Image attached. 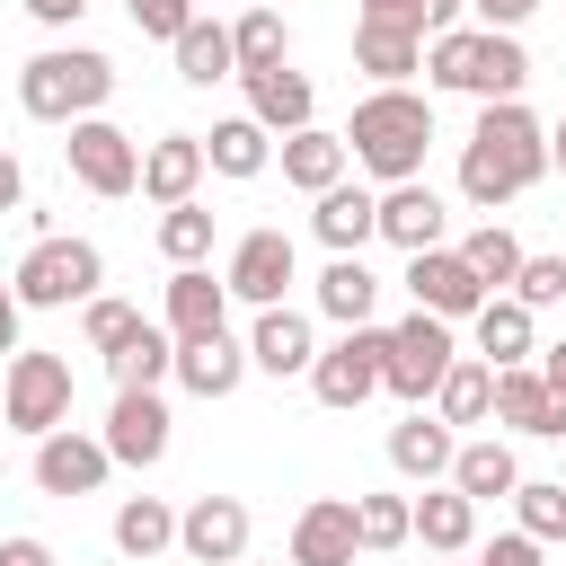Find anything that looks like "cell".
I'll return each mask as SVG.
<instances>
[{
  "instance_id": "obj_1",
  "label": "cell",
  "mask_w": 566,
  "mask_h": 566,
  "mask_svg": "<svg viewBox=\"0 0 566 566\" xmlns=\"http://www.w3.org/2000/svg\"><path fill=\"white\" fill-rule=\"evenodd\" d=\"M539 177H548V133H539V115H531L522 97H504V106H478V124H469V150H460V195H469L478 212H495V203L531 195Z\"/></svg>"
},
{
  "instance_id": "obj_2",
  "label": "cell",
  "mask_w": 566,
  "mask_h": 566,
  "mask_svg": "<svg viewBox=\"0 0 566 566\" xmlns=\"http://www.w3.org/2000/svg\"><path fill=\"white\" fill-rule=\"evenodd\" d=\"M424 142H433V97H416V88H371L354 106V124H345L354 168H371L380 186L424 177Z\"/></svg>"
},
{
  "instance_id": "obj_3",
  "label": "cell",
  "mask_w": 566,
  "mask_h": 566,
  "mask_svg": "<svg viewBox=\"0 0 566 566\" xmlns=\"http://www.w3.org/2000/svg\"><path fill=\"white\" fill-rule=\"evenodd\" d=\"M424 80L433 88H460L478 106H504L531 88V53L495 27H451V35H424Z\"/></svg>"
},
{
  "instance_id": "obj_4",
  "label": "cell",
  "mask_w": 566,
  "mask_h": 566,
  "mask_svg": "<svg viewBox=\"0 0 566 566\" xmlns=\"http://www.w3.org/2000/svg\"><path fill=\"white\" fill-rule=\"evenodd\" d=\"M106 97H115V62L88 53V44H53V53H35L18 71V106L35 124H88Z\"/></svg>"
},
{
  "instance_id": "obj_5",
  "label": "cell",
  "mask_w": 566,
  "mask_h": 566,
  "mask_svg": "<svg viewBox=\"0 0 566 566\" xmlns=\"http://www.w3.org/2000/svg\"><path fill=\"white\" fill-rule=\"evenodd\" d=\"M97 283H106V256H97V239H62V230H44L27 256H18V274H9V292L27 301V310H88L97 301Z\"/></svg>"
},
{
  "instance_id": "obj_6",
  "label": "cell",
  "mask_w": 566,
  "mask_h": 566,
  "mask_svg": "<svg viewBox=\"0 0 566 566\" xmlns=\"http://www.w3.org/2000/svg\"><path fill=\"white\" fill-rule=\"evenodd\" d=\"M0 424L27 433V442L62 433V424H71V363L44 354V345H18V354L0 363Z\"/></svg>"
},
{
  "instance_id": "obj_7",
  "label": "cell",
  "mask_w": 566,
  "mask_h": 566,
  "mask_svg": "<svg viewBox=\"0 0 566 566\" xmlns=\"http://www.w3.org/2000/svg\"><path fill=\"white\" fill-rule=\"evenodd\" d=\"M460 363V345H451V318H433V310H416V318H398L389 327V398H407V407H424L433 389H442V371Z\"/></svg>"
},
{
  "instance_id": "obj_8",
  "label": "cell",
  "mask_w": 566,
  "mask_h": 566,
  "mask_svg": "<svg viewBox=\"0 0 566 566\" xmlns=\"http://www.w3.org/2000/svg\"><path fill=\"white\" fill-rule=\"evenodd\" d=\"M380 380H389V327H345V336L310 363V398H318V407H336V416H345V407H363Z\"/></svg>"
},
{
  "instance_id": "obj_9",
  "label": "cell",
  "mask_w": 566,
  "mask_h": 566,
  "mask_svg": "<svg viewBox=\"0 0 566 566\" xmlns=\"http://www.w3.org/2000/svg\"><path fill=\"white\" fill-rule=\"evenodd\" d=\"M62 159H71V177L88 186V195H133L142 186V150H133V133L124 124H106V115H88V124H71V142H62Z\"/></svg>"
},
{
  "instance_id": "obj_10",
  "label": "cell",
  "mask_w": 566,
  "mask_h": 566,
  "mask_svg": "<svg viewBox=\"0 0 566 566\" xmlns=\"http://www.w3.org/2000/svg\"><path fill=\"white\" fill-rule=\"evenodd\" d=\"M292 265H301L292 230H248V239L230 248L221 283H230V301H248V310H283V283H292Z\"/></svg>"
},
{
  "instance_id": "obj_11",
  "label": "cell",
  "mask_w": 566,
  "mask_h": 566,
  "mask_svg": "<svg viewBox=\"0 0 566 566\" xmlns=\"http://www.w3.org/2000/svg\"><path fill=\"white\" fill-rule=\"evenodd\" d=\"M407 292H416V310H433V318H478L495 292L469 274V256L460 248H424V256H407V274H398Z\"/></svg>"
},
{
  "instance_id": "obj_12",
  "label": "cell",
  "mask_w": 566,
  "mask_h": 566,
  "mask_svg": "<svg viewBox=\"0 0 566 566\" xmlns=\"http://www.w3.org/2000/svg\"><path fill=\"white\" fill-rule=\"evenodd\" d=\"M97 442L115 451V469H159V460H168V398H159V389H115Z\"/></svg>"
},
{
  "instance_id": "obj_13",
  "label": "cell",
  "mask_w": 566,
  "mask_h": 566,
  "mask_svg": "<svg viewBox=\"0 0 566 566\" xmlns=\"http://www.w3.org/2000/svg\"><path fill=\"white\" fill-rule=\"evenodd\" d=\"M177 548L195 566H248V504L239 495H195L177 513Z\"/></svg>"
},
{
  "instance_id": "obj_14",
  "label": "cell",
  "mask_w": 566,
  "mask_h": 566,
  "mask_svg": "<svg viewBox=\"0 0 566 566\" xmlns=\"http://www.w3.org/2000/svg\"><path fill=\"white\" fill-rule=\"evenodd\" d=\"M239 88H248V115H256L274 142L310 133V115H318V88H310V71H292V62H274V71H239Z\"/></svg>"
},
{
  "instance_id": "obj_15",
  "label": "cell",
  "mask_w": 566,
  "mask_h": 566,
  "mask_svg": "<svg viewBox=\"0 0 566 566\" xmlns=\"http://www.w3.org/2000/svg\"><path fill=\"white\" fill-rule=\"evenodd\" d=\"M106 469H115V451H106L97 433H71V424H62V433L35 442V486H44V495H97Z\"/></svg>"
},
{
  "instance_id": "obj_16",
  "label": "cell",
  "mask_w": 566,
  "mask_h": 566,
  "mask_svg": "<svg viewBox=\"0 0 566 566\" xmlns=\"http://www.w3.org/2000/svg\"><path fill=\"white\" fill-rule=\"evenodd\" d=\"M363 531H354V495H310L292 513V566H354Z\"/></svg>"
},
{
  "instance_id": "obj_17",
  "label": "cell",
  "mask_w": 566,
  "mask_h": 566,
  "mask_svg": "<svg viewBox=\"0 0 566 566\" xmlns=\"http://www.w3.org/2000/svg\"><path fill=\"white\" fill-rule=\"evenodd\" d=\"M442 230H451V203H442L424 177H407V186H380V239H389V248L424 256V248H442Z\"/></svg>"
},
{
  "instance_id": "obj_18",
  "label": "cell",
  "mask_w": 566,
  "mask_h": 566,
  "mask_svg": "<svg viewBox=\"0 0 566 566\" xmlns=\"http://www.w3.org/2000/svg\"><path fill=\"white\" fill-rule=\"evenodd\" d=\"M203 133H159L150 150H142V195L159 203V212H177V203H195V186H203Z\"/></svg>"
},
{
  "instance_id": "obj_19",
  "label": "cell",
  "mask_w": 566,
  "mask_h": 566,
  "mask_svg": "<svg viewBox=\"0 0 566 566\" xmlns=\"http://www.w3.org/2000/svg\"><path fill=\"white\" fill-rule=\"evenodd\" d=\"M248 363L274 371V380H310V363H318L310 318H301V310H256V327H248Z\"/></svg>"
},
{
  "instance_id": "obj_20",
  "label": "cell",
  "mask_w": 566,
  "mask_h": 566,
  "mask_svg": "<svg viewBox=\"0 0 566 566\" xmlns=\"http://www.w3.org/2000/svg\"><path fill=\"white\" fill-rule=\"evenodd\" d=\"M451 460H460V433H451L442 416L407 407V424H389V469H398V478L433 486V478H451Z\"/></svg>"
},
{
  "instance_id": "obj_21",
  "label": "cell",
  "mask_w": 566,
  "mask_h": 566,
  "mask_svg": "<svg viewBox=\"0 0 566 566\" xmlns=\"http://www.w3.org/2000/svg\"><path fill=\"white\" fill-rule=\"evenodd\" d=\"M230 327V283H212L203 265H177L168 274V336L195 345V336H221Z\"/></svg>"
},
{
  "instance_id": "obj_22",
  "label": "cell",
  "mask_w": 566,
  "mask_h": 566,
  "mask_svg": "<svg viewBox=\"0 0 566 566\" xmlns=\"http://www.w3.org/2000/svg\"><path fill=\"white\" fill-rule=\"evenodd\" d=\"M478 363H495V371H513V363H539V310H522L513 292H495L478 318Z\"/></svg>"
},
{
  "instance_id": "obj_23",
  "label": "cell",
  "mask_w": 566,
  "mask_h": 566,
  "mask_svg": "<svg viewBox=\"0 0 566 566\" xmlns=\"http://www.w3.org/2000/svg\"><path fill=\"white\" fill-rule=\"evenodd\" d=\"M310 230L327 239V256H363V239H380V195L371 186H327Z\"/></svg>"
},
{
  "instance_id": "obj_24",
  "label": "cell",
  "mask_w": 566,
  "mask_h": 566,
  "mask_svg": "<svg viewBox=\"0 0 566 566\" xmlns=\"http://www.w3.org/2000/svg\"><path fill=\"white\" fill-rule=\"evenodd\" d=\"M256 363H248V345L221 327V336H195V345H177V380L195 389V398H230L239 380H248Z\"/></svg>"
},
{
  "instance_id": "obj_25",
  "label": "cell",
  "mask_w": 566,
  "mask_h": 566,
  "mask_svg": "<svg viewBox=\"0 0 566 566\" xmlns=\"http://www.w3.org/2000/svg\"><path fill=\"white\" fill-rule=\"evenodd\" d=\"M451 486L469 495V504H513V486H522V460H513V442H495V433H478V442H460V460H451Z\"/></svg>"
},
{
  "instance_id": "obj_26",
  "label": "cell",
  "mask_w": 566,
  "mask_h": 566,
  "mask_svg": "<svg viewBox=\"0 0 566 566\" xmlns=\"http://www.w3.org/2000/svg\"><path fill=\"white\" fill-rule=\"evenodd\" d=\"M416 539L433 548V557H460V548H478V504L442 478V486H424L416 495Z\"/></svg>"
},
{
  "instance_id": "obj_27",
  "label": "cell",
  "mask_w": 566,
  "mask_h": 566,
  "mask_svg": "<svg viewBox=\"0 0 566 566\" xmlns=\"http://www.w3.org/2000/svg\"><path fill=\"white\" fill-rule=\"evenodd\" d=\"M345 168H354L345 133H318V124H310V133H292V142H283V177H292L310 203H318L327 186H345Z\"/></svg>"
},
{
  "instance_id": "obj_28",
  "label": "cell",
  "mask_w": 566,
  "mask_h": 566,
  "mask_svg": "<svg viewBox=\"0 0 566 566\" xmlns=\"http://www.w3.org/2000/svg\"><path fill=\"white\" fill-rule=\"evenodd\" d=\"M433 416L460 433V424H486L495 416V363H478V354H460L451 371H442V389H433Z\"/></svg>"
},
{
  "instance_id": "obj_29",
  "label": "cell",
  "mask_w": 566,
  "mask_h": 566,
  "mask_svg": "<svg viewBox=\"0 0 566 566\" xmlns=\"http://www.w3.org/2000/svg\"><path fill=\"white\" fill-rule=\"evenodd\" d=\"M177 80H186V88L239 80V44H230V27H221V18H195V27L177 35Z\"/></svg>"
},
{
  "instance_id": "obj_30",
  "label": "cell",
  "mask_w": 566,
  "mask_h": 566,
  "mask_svg": "<svg viewBox=\"0 0 566 566\" xmlns=\"http://www.w3.org/2000/svg\"><path fill=\"white\" fill-rule=\"evenodd\" d=\"M371 301H380V274H371L363 256H327V274H318V310H327L336 327H371Z\"/></svg>"
},
{
  "instance_id": "obj_31",
  "label": "cell",
  "mask_w": 566,
  "mask_h": 566,
  "mask_svg": "<svg viewBox=\"0 0 566 566\" xmlns=\"http://www.w3.org/2000/svg\"><path fill=\"white\" fill-rule=\"evenodd\" d=\"M106 371H115V389H159V380L177 371V336L142 318V327H133V336H124V345L106 354Z\"/></svg>"
},
{
  "instance_id": "obj_32",
  "label": "cell",
  "mask_w": 566,
  "mask_h": 566,
  "mask_svg": "<svg viewBox=\"0 0 566 566\" xmlns=\"http://www.w3.org/2000/svg\"><path fill=\"white\" fill-rule=\"evenodd\" d=\"M115 548H124L133 566H150L159 548H177V504H159V495H124V504H115Z\"/></svg>"
},
{
  "instance_id": "obj_33",
  "label": "cell",
  "mask_w": 566,
  "mask_h": 566,
  "mask_svg": "<svg viewBox=\"0 0 566 566\" xmlns=\"http://www.w3.org/2000/svg\"><path fill=\"white\" fill-rule=\"evenodd\" d=\"M354 71H371V88H407V71H424V35L354 27Z\"/></svg>"
},
{
  "instance_id": "obj_34",
  "label": "cell",
  "mask_w": 566,
  "mask_h": 566,
  "mask_svg": "<svg viewBox=\"0 0 566 566\" xmlns=\"http://www.w3.org/2000/svg\"><path fill=\"white\" fill-rule=\"evenodd\" d=\"M203 159H212L221 177H256V168L274 159V133H265L256 115H230V124H212V133H203Z\"/></svg>"
},
{
  "instance_id": "obj_35",
  "label": "cell",
  "mask_w": 566,
  "mask_h": 566,
  "mask_svg": "<svg viewBox=\"0 0 566 566\" xmlns=\"http://www.w3.org/2000/svg\"><path fill=\"white\" fill-rule=\"evenodd\" d=\"M460 256H469V274H478L486 292H513V274H522V256H531V248H522L504 221H478V230L460 239Z\"/></svg>"
},
{
  "instance_id": "obj_36",
  "label": "cell",
  "mask_w": 566,
  "mask_h": 566,
  "mask_svg": "<svg viewBox=\"0 0 566 566\" xmlns=\"http://www.w3.org/2000/svg\"><path fill=\"white\" fill-rule=\"evenodd\" d=\"M354 531H363V557H389L416 539V495H354Z\"/></svg>"
},
{
  "instance_id": "obj_37",
  "label": "cell",
  "mask_w": 566,
  "mask_h": 566,
  "mask_svg": "<svg viewBox=\"0 0 566 566\" xmlns=\"http://www.w3.org/2000/svg\"><path fill=\"white\" fill-rule=\"evenodd\" d=\"M513 531H531L539 548L566 539V478H522L513 486Z\"/></svg>"
},
{
  "instance_id": "obj_38",
  "label": "cell",
  "mask_w": 566,
  "mask_h": 566,
  "mask_svg": "<svg viewBox=\"0 0 566 566\" xmlns=\"http://www.w3.org/2000/svg\"><path fill=\"white\" fill-rule=\"evenodd\" d=\"M159 256H168V265H203V256H212V212H203V203L159 212Z\"/></svg>"
},
{
  "instance_id": "obj_39",
  "label": "cell",
  "mask_w": 566,
  "mask_h": 566,
  "mask_svg": "<svg viewBox=\"0 0 566 566\" xmlns=\"http://www.w3.org/2000/svg\"><path fill=\"white\" fill-rule=\"evenodd\" d=\"M230 44H239V71H274L283 44H292V35H283V9H248V18L230 27Z\"/></svg>"
},
{
  "instance_id": "obj_40",
  "label": "cell",
  "mask_w": 566,
  "mask_h": 566,
  "mask_svg": "<svg viewBox=\"0 0 566 566\" xmlns=\"http://www.w3.org/2000/svg\"><path fill=\"white\" fill-rule=\"evenodd\" d=\"M133 327H142V310H133V301H106V292H97V301L80 310V336H88V354H115Z\"/></svg>"
},
{
  "instance_id": "obj_41",
  "label": "cell",
  "mask_w": 566,
  "mask_h": 566,
  "mask_svg": "<svg viewBox=\"0 0 566 566\" xmlns=\"http://www.w3.org/2000/svg\"><path fill=\"white\" fill-rule=\"evenodd\" d=\"M513 301H522V310H557V301H566V256H522Z\"/></svg>"
},
{
  "instance_id": "obj_42",
  "label": "cell",
  "mask_w": 566,
  "mask_h": 566,
  "mask_svg": "<svg viewBox=\"0 0 566 566\" xmlns=\"http://www.w3.org/2000/svg\"><path fill=\"white\" fill-rule=\"evenodd\" d=\"M124 18H133L142 35H159V44H177V35H186L203 9H195V0H124Z\"/></svg>"
},
{
  "instance_id": "obj_43",
  "label": "cell",
  "mask_w": 566,
  "mask_h": 566,
  "mask_svg": "<svg viewBox=\"0 0 566 566\" xmlns=\"http://www.w3.org/2000/svg\"><path fill=\"white\" fill-rule=\"evenodd\" d=\"M354 27H389V35H424V0H354Z\"/></svg>"
},
{
  "instance_id": "obj_44",
  "label": "cell",
  "mask_w": 566,
  "mask_h": 566,
  "mask_svg": "<svg viewBox=\"0 0 566 566\" xmlns=\"http://www.w3.org/2000/svg\"><path fill=\"white\" fill-rule=\"evenodd\" d=\"M478 566H539V539H531V531H495V539L478 548Z\"/></svg>"
},
{
  "instance_id": "obj_45",
  "label": "cell",
  "mask_w": 566,
  "mask_h": 566,
  "mask_svg": "<svg viewBox=\"0 0 566 566\" xmlns=\"http://www.w3.org/2000/svg\"><path fill=\"white\" fill-rule=\"evenodd\" d=\"M469 9H478V18L495 27V35H513V27H522V18L539 9V0H469Z\"/></svg>"
},
{
  "instance_id": "obj_46",
  "label": "cell",
  "mask_w": 566,
  "mask_h": 566,
  "mask_svg": "<svg viewBox=\"0 0 566 566\" xmlns=\"http://www.w3.org/2000/svg\"><path fill=\"white\" fill-rule=\"evenodd\" d=\"M531 371L548 380V398H566V336H557V345H539V363H531Z\"/></svg>"
},
{
  "instance_id": "obj_47",
  "label": "cell",
  "mask_w": 566,
  "mask_h": 566,
  "mask_svg": "<svg viewBox=\"0 0 566 566\" xmlns=\"http://www.w3.org/2000/svg\"><path fill=\"white\" fill-rule=\"evenodd\" d=\"M0 566H53V548H44V539H27V531H18V539H0Z\"/></svg>"
},
{
  "instance_id": "obj_48",
  "label": "cell",
  "mask_w": 566,
  "mask_h": 566,
  "mask_svg": "<svg viewBox=\"0 0 566 566\" xmlns=\"http://www.w3.org/2000/svg\"><path fill=\"white\" fill-rule=\"evenodd\" d=\"M80 9H88V0H27L35 27H80Z\"/></svg>"
},
{
  "instance_id": "obj_49",
  "label": "cell",
  "mask_w": 566,
  "mask_h": 566,
  "mask_svg": "<svg viewBox=\"0 0 566 566\" xmlns=\"http://www.w3.org/2000/svg\"><path fill=\"white\" fill-rule=\"evenodd\" d=\"M18 203H27V168L0 150V212H18Z\"/></svg>"
},
{
  "instance_id": "obj_50",
  "label": "cell",
  "mask_w": 566,
  "mask_h": 566,
  "mask_svg": "<svg viewBox=\"0 0 566 566\" xmlns=\"http://www.w3.org/2000/svg\"><path fill=\"white\" fill-rule=\"evenodd\" d=\"M18 310H27V301H18V292H9V283H0V363H9V354H18Z\"/></svg>"
},
{
  "instance_id": "obj_51",
  "label": "cell",
  "mask_w": 566,
  "mask_h": 566,
  "mask_svg": "<svg viewBox=\"0 0 566 566\" xmlns=\"http://www.w3.org/2000/svg\"><path fill=\"white\" fill-rule=\"evenodd\" d=\"M460 9H469V0H424V35H451V27H460Z\"/></svg>"
},
{
  "instance_id": "obj_52",
  "label": "cell",
  "mask_w": 566,
  "mask_h": 566,
  "mask_svg": "<svg viewBox=\"0 0 566 566\" xmlns=\"http://www.w3.org/2000/svg\"><path fill=\"white\" fill-rule=\"evenodd\" d=\"M548 168H566V115H557V133H548Z\"/></svg>"
},
{
  "instance_id": "obj_53",
  "label": "cell",
  "mask_w": 566,
  "mask_h": 566,
  "mask_svg": "<svg viewBox=\"0 0 566 566\" xmlns=\"http://www.w3.org/2000/svg\"><path fill=\"white\" fill-rule=\"evenodd\" d=\"M557 478H566V469H557Z\"/></svg>"
}]
</instances>
